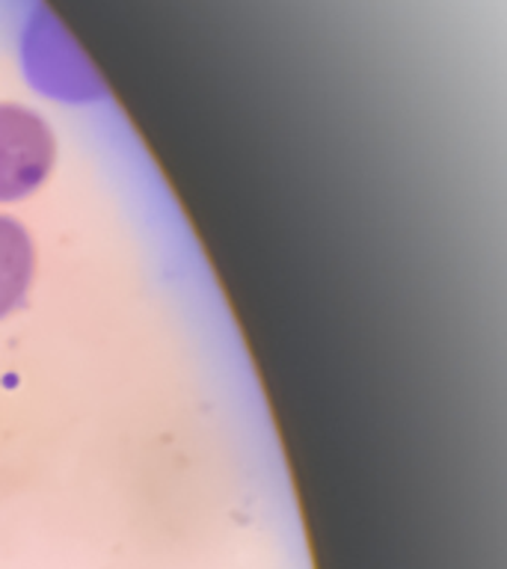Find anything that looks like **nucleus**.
<instances>
[{
	"mask_svg": "<svg viewBox=\"0 0 507 569\" xmlns=\"http://www.w3.org/2000/svg\"><path fill=\"white\" fill-rule=\"evenodd\" d=\"M57 140L36 110L0 101V204L21 202L51 176Z\"/></svg>",
	"mask_w": 507,
	"mask_h": 569,
	"instance_id": "obj_1",
	"label": "nucleus"
},
{
	"mask_svg": "<svg viewBox=\"0 0 507 569\" xmlns=\"http://www.w3.org/2000/svg\"><path fill=\"white\" fill-rule=\"evenodd\" d=\"M36 252L27 229L0 213V320L24 302L33 282Z\"/></svg>",
	"mask_w": 507,
	"mask_h": 569,
	"instance_id": "obj_2",
	"label": "nucleus"
}]
</instances>
